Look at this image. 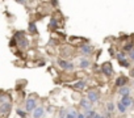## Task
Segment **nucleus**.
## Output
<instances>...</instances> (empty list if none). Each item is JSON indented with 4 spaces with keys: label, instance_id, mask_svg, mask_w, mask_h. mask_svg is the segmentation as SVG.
<instances>
[{
    "label": "nucleus",
    "instance_id": "obj_1",
    "mask_svg": "<svg viewBox=\"0 0 134 118\" xmlns=\"http://www.w3.org/2000/svg\"><path fill=\"white\" fill-rule=\"evenodd\" d=\"M99 99H100V94L97 93V91H89L88 92V94H87V100L91 102V104H95V102H97L99 101Z\"/></svg>",
    "mask_w": 134,
    "mask_h": 118
},
{
    "label": "nucleus",
    "instance_id": "obj_2",
    "mask_svg": "<svg viewBox=\"0 0 134 118\" xmlns=\"http://www.w3.org/2000/svg\"><path fill=\"white\" fill-rule=\"evenodd\" d=\"M37 108V101L36 99H28L26 100V104H25V110L26 112H33Z\"/></svg>",
    "mask_w": 134,
    "mask_h": 118
},
{
    "label": "nucleus",
    "instance_id": "obj_3",
    "mask_svg": "<svg viewBox=\"0 0 134 118\" xmlns=\"http://www.w3.org/2000/svg\"><path fill=\"white\" fill-rule=\"evenodd\" d=\"M58 66L62 70H67V71L74 70V64L70 63V62H67V61H63V59H58Z\"/></svg>",
    "mask_w": 134,
    "mask_h": 118
},
{
    "label": "nucleus",
    "instance_id": "obj_4",
    "mask_svg": "<svg viewBox=\"0 0 134 118\" xmlns=\"http://www.w3.org/2000/svg\"><path fill=\"white\" fill-rule=\"evenodd\" d=\"M101 71L105 76H112V74H113V68H112L110 63H104L101 66Z\"/></svg>",
    "mask_w": 134,
    "mask_h": 118
},
{
    "label": "nucleus",
    "instance_id": "obj_5",
    "mask_svg": "<svg viewBox=\"0 0 134 118\" xmlns=\"http://www.w3.org/2000/svg\"><path fill=\"white\" fill-rule=\"evenodd\" d=\"M45 109L42 108V106H37V108L33 110V118H42L45 115Z\"/></svg>",
    "mask_w": 134,
    "mask_h": 118
},
{
    "label": "nucleus",
    "instance_id": "obj_6",
    "mask_svg": "<svg viewBox=\"0 0 134 118\" xmlns=\"http://www.w3.org/2000/svg\"><path fill=\"white\" fill-rule=\"evenodd\" d=\"M11 108H12V105H11V101H9V102H5V104H2V105H0V114L5 115V114L11 110Z\"/></svg>",
    "mask_w": 134,
    "mask_h": 118
},
{
    "label": "nucleus",
    "instance_id": "obj_7",
    "mask_svg": "<svg viewBox=\"0 0 134 118\" xmlns=\"http://www.w3.org/2000/svg\"><path fill=\"white\" fill-rule=\"evenodd\" d=\"M13 40H17V43L20 46V49H26L28 47V40L21 34V38H13Z\"/></svg>",
    "mask_w": 134,
    "mask_h": 118
},
{
    "label": "nucleus",
    "instance_id": "obj_8",
    "mask_svg": "<svg viewBox=\"0 0 134 118\" xmlns=\"http://www.w3.org/2000/svg\"><path fill=\"white\" fill-rule=\"evenodd\" d=\"M80 106H82V108L83 109H85V110H91L92 109V104L91 102H89L87 99H83V100H80Z\"/></svg>",
    "mask_w": 134,
    "mask_h": 118
},
{
    "label": "nucleus",
    "instance_id": "obj_9",
    "mask_svg": "<svg viewBox=\"0 0 134 118\" xmlns=\"http://www.w3.org/2000/svg\"><path fill=\"white\" fill-rule=\"evenodd\" d=\"M120 102H121L122 105H124L126 109L129 108V106H131V105H133V100H131V97H130V96H128V97H122Z\"/></svg>",
    "mask_w": 134,
    "mask_h": 118
},
{
    "label": "nucleus",
    "instance_id": "obj_10",
    "mask_svg": "<svg viewBox=\"0 0 134 118\" xmlns=\"http://www.w3.org/2000/svg\"><path fill=\"white\" fill-rule=\"evenodd\" d=\"M126 83H128V77H125V76H120V77L116 80V87L122 88V87H125Z\"/></svg>",
    "mask_w": 134,
    "mask_h": 118
},
{
    "label": "nucleus",
    "instance_id": "obj_11",
    "mask_svg": "<svg viewBox=\"0 0 134 118\" xmlns=\"http://www.w3.org/2000/svg\"><path fill=\"white\" fill-rule=\"evenodd\" d=\"M80 50H82V53H83L84 55H89V54H92V51H93L92 46H89V45H83V46L80 47Z\"/></svg>",
    "mask_w": 134,
    "mask_h": 118
},
{
    "label": "nucleus",
    "instance_id": "obj_12",
    "mask_svg": "<svg viewBox=\"0 0 134 118\" xmlns=\"http://www.w3.org/2000/svg\"><path fill=\"white\" fill-rule=\"evenodd\" d=\"M118 93L121 94L122 97H128V96H130V88H128V87H122V88H120Z\"/></svg>",
    "mask_w": 134,
    "mask_h": 118
},
{
    "label": "nucleus",
    "instance_id": "obj_13",
    "mask_svg": "<svg viewBox=\"0 0 134 118\" xmlns=\"http://www.w3.org/2000/svg\"><path fill=\"white\" fill-rule=\"evenodd\" d=\"M72 87H74V89H78V91L84 89V88H85V81H84V80H79L78 83H75Z\"/></svg>",
    "mask_w": 134,
    "mask_h": 118
},
{
    "label": "nucleus",
    "instance_id": "obj_14",
    "mask_svg": "<svg viewBox=\"0 0 134 118\" xmlns=\"http://www.w3.org/2000/svg\"><path fill=\"white\" fill-rule=\"evenodd\" d=\"M89 66H91V62H89L88 59H80V62H79V67H80V68L85 70V68H88Z\"/></svg>",
    "mask_w": 134,
    "mask_h": 118
},
{
    "label": "nucleus",
    "instance_id": "obj_15",
    "mask_svg": "<svg viewBox=\"0 0 134 118\" xmlns=\"http://www.w3.org/2000/svg\"><path fill=\"white\" fill-rule=\"evenodd\" d=\"M83 114H84V117H85V118H93V117H95V114H96V112L91 109V110H85Z\"/></svg>",
    "mask_w": 134,
    "mask_h": 118
},
{
    "label": "nucleus",
    "instance_id": "obj_16",
    "mask_svg": "<svg viewBox=\"0 0 134 118\" xmlns=\"http://www.w3.org/2000/svg\"><path fill=\"white\" fill-rule=\"evenodd\" d=\"M29 32H30L32 34H36V33H37V26H36L34 22H30V24H29Z\"/></svg>",
    "mask_w": 134,
    "mask_h": 118
},
{
    "label": "nucleus",
    "instance_id": "obj_17",
    "mask_svg": "<svg viewBox=\"0 0 134 118\" xmlns=\"http://www.w3.org/2000/svg\"><path fill=\"white\" fill-rule=\"evenodd\" d=\"M5 102H9L8 94H0V105H2V104H5Z\"/></svg>",
    "mask_w": 134,
    "mask_h": 118
},
{
    "label": "nucleus",
    "instance_id": "obj_18",
    "mask_svg": "<svg viewBox=\"0 0 134 118\" xmlns=\"http://www.w3.org/2000/svg\"><path fill=\"white\" fill-rule=\"evenodd\" d=\"M107 109H108V113H112V112H114V104L112 102V101H109V102L107 104Z\"/></svg>",
    "mask_w": 134,
    "mask_h": 118
},
{
    "label": "nucleus",
    "instance_id": "obj_19",
    "mask_svg": "<svg viewBox=\"0 0 134 118\" xmlns=\"http://www.w3.org/2000/svg\"><path fill=\"white\" fill-rule=\"evenodd\" d=\"M76 115H78L76 110H70L69 113L66 114V118H76Z\"/></svg>",
    "mask_w": 134,
    "mask_h": 118
},
{
    "label": "nucleus",
    "instance_id": "obj_20",
    "mask_svg": "<svg viewBox=\"0 0 134 118\" xmlns=\"http://www.w3.org/2000/svg\"><path fill=\"white\" fill-rule=\"evenodd\" d=\"M117 109H118V112H120V113H125V112H126V108H125V106L122 105L120 101L117 102Z\"/></svg>",
    "mask_w": 134,
    "mask_h": 118
},
{
    "label": "nucleus",
    "instance_id": "obj_21",
    "mask_svg": "<svg viewBox=\"0 0 134 118\" xmlns=\"http://www.w3.org/2000/svg\"><path fill=\"white\" fill-rule=\"evenodd\" d=\"M57 26H58V21L53 17V18L50 20V28H51V29H55Z\"/></svg>",
    "mask_w": 134,
    "mask_h": 118
},
{
    "label": "nucleus",
    "instance_id": "obj_22",
    "mask_svg": "<svg viewBox=\"0 0 134 118\" xmlns=\"http://www.w3.org/2000/svg\"><path fill=\"white\" fill-rule=\"evenodd\" d=\"M116 58L118 59V62H120V61H124V59H126V58H125V53H118V54L116 55Z\"/></svg>",
    "mask_w": 134,
    "mask_h": 118
},
{
    "label": "nucleus",
    "instance_id": "obj_23",
    "mask_svg": "<svg viewBox=\"0 0 134 118\" xmlns=\"http://www.w3.org/2000/svg\"><path fill=\"white\" fill-rule=\"evenodd\" d=\"M17 115H20L21 118H25L26 117V113L24 110H21V109H17Z\"/></svg>",
    "mask_w": 134,
    "mask_h": 118
},
{
    "label": "nucleus",
    "instance_id": "obj_24",
    "mask_svg": "<svg viewBox=\"0 0 134 118\" xmlns=\"http://www.w3.org/2000/svg\"><path fill=\"white\" fill-rule=\"evenodd\" d=\"M118 63H120L122 67H129V62L126 61V59H124V61H120Z\"/></svg>",
    "mask_w": 134,
    "mask_h": 118
},
{
    "label": "nucleus",
    "instance_id": "obj_25",
    "mask_svg": "<svg viewBox=\"0 0 134 118\" xmlns=\"http://www.w3.org/2000/svg\"><path fill=\"white\" fill-rule=\"evenodd\" d=\"M124 50H125V51H129V53H130V51L133 50V45H131V43H130V45H126V46L124 47Z\"/></svg>",
    "mask_w": 134,
    "mask_h": 118
},
{
    "label": "nucleus",
    "instance_id": "obj_26",
    "mask_svg": "<svg viewBox=\"0 0 134 118\" xmlns=\"http://www.w3.org/2000/svg\"><path fill=\"white\" fill-rule=\"evenodd\" d=\"M129 58H130V61H134V49L129 53Z\"/></svg>",
    "mask_w": 134,
    "mask_h": 118
},
{
    "label": "nucleus",
    "instance_id": "obj_27",
    "mask_svg": "<svg viewBox=\"0 0 134 118\" xmlns=\"http://www.w3.org/2000/svg\"><path fill=\"white\" fill-rule=\"evenodd\" d=\"M76 118H85V117H84V114H83V113H78Z\"/></svg>",
    "mask_w": 134,
    "mask_h": 118
},
{
    "label": "nucleus",
    "instance_id": "obj_28",
    "mask_svg": "<svg viewBox=\"0 0 134 118\" xmlns=\"http://www.w3.org/2000/svg\"><path fill=\"white\" fill-rule=\"evenodd\" d=\"M93 118H104V115H101V114H99V113H96Z\"/></svg>",
    "mask_w": 134,
    "mask_h": 118
},
{
    "label": "nucleus",
    "instance_id": "obj_29",
    "mask_svg": "<svg viewBox=\"0 0 134 118\" xmlns=\"http://www.w3.org/2000/svg\"><path fill=\"white\" fill-rule=\"evenodd\" d=\"M15 45H16V41L12 40V41H11V46H15Z\"/></svg>",
    "mask_w": 134,
    "mask_h": 118
},
{
    "label": "nucleus",
    "instance_id": "obj_30",
    "mask_svg": "<svg viewBox=\"0 0 134 118\" xmlns=\"http://www.w3.org/2000/svg\"><path fill=\"white\" fill-rule=\"evenodd\" d=\"M130 76H131V77H134V70H131V71H130Z\"/></svg>",
    "mask_w": 134,
    "mask_h": 118
}]
</instances>
